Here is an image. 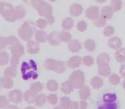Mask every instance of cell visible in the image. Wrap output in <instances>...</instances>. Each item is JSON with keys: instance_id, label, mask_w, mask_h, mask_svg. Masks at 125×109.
Wrapping results in <instances>:
<instances>
[{"instance_id": "1", "label": "cell", "mask_w": 125, "mask_h": 109, "mask_svg": "<svg viewBox=\"0 0 125 109\" xmlns=\"http://www.w3.org/2000/svg\"><path fill=\"white\" fill-rule=\"evenodd\" d=\"M31 5L41 16L44 17L49 24L54 23V17L53 15V8L51 4L45 1L33 0V1H31Z\"/></svg>"}, {"instance_id": "2", "label": "cell", "mask_w": 125, "mask_h": 109, "mask_svg": "<svg viewBox=\"0 0 125 109\" xmlns=\"http://www.w3.org/2000/svg\"><path fill=\"white\" fill-rule=\"evenodd\" d=\"M0 15L9 22H15L16 21L15 15V8L12 4L6 2L0 3Z\"/></svg>"}, {"instance_id": "3", "label": "cell", "mask_w": 125, "mask_h": 109, "mask_svg": "<svg viewBox=\"0 0 125 109\" xmlns=\"http://www.w3.org/2000/svg\"><path fill=\"white\" fill-rule=\"evenodd\" d=\"M34 32L35 29L34 27H33V24L30 22H26L19 28L18 35L22 40L28 42L33 37Z\"/></svg>"}, {"instance_id": "4", "label": "cell", "mask_w": 125, "mask_h": 109, "mask_svg": "<svg viewBox=\"0 0 125 109\" xmlns=\"http://www.w3.org/2000/svg\"><path fill=\"white\" fill-rule=\"evenodd\" d=\"M44 67L47 70L54 71L57 73H63L66 69V62L54 59H48L44 62Z\"/></svg>"}, {"instance_id": "5", "label": "cell", "mask_w": 125, "mask_h": 109, "mask_svg": "<svg viewBox=\"0 0 125 109\" xmlns=\"http://www.w3.org/2000/svg\"><path fill=\"white\" fill-rule=\"evenodd\" d=\"M69 81L72 83L75 89H80L82 87H83L84 83H85V77H84L83 72H82L81 70H76L69 77Z\"/></svg>"}, {"instance_id": "6", "label": "cell", "mask_w": 125, "mask_h": 109, "mask_svg": "<svg viewBox=\"0 0 125 109\" xmlns=\"http://www.w3.org/2000/svg\"><path fill=\"white\" fill-rule=\"evenodd\" d=\"M8 98L12 103H20L23 101V93L20 89H13L10 91Z\"/></svg>"}, {"instance_id": "7", "label": "cell", "mask_w": 125, "mask_h": 109, "mask_svg": "<svg viewBox=\"0 0 125 109\" xmlns=\"http://www.w3.org/2000/svg\"><path fill=\"white\" fill-rule=\"evenodd\" d=\"M40 47L39 44L37 43L36 41L33 40H30L26 44V51L29 54H37L39 52Z\"/></svg>"}, {"instance_id": "8", "label": "cell", "mask_w": 125, "mask_h": 109, "mask_svg": "<svg viewBox=\"0 0 125 109\" xmlns=\"http://www.w3.org/2000/svg\"><path fill=\"white\" fill-rule=\"evenodd\" d=\"M85 15L90 20H95L99 16V8L96 6H91L86 10Z\"/></svg>"}, {"instance_id": "9", "label": "cell", "mask_w": 125, "mask_h": 109, "mask_svg": "<svg viewBox=\"0 0 125 109\" xmlns=\"http://www.w3.org/2000/svg\"><path fill=\"white\" fill-rule=\"evenodd\" d=\"M81 64H82V58L78 55L72 56L67 61V66L70 68H73V69L79 67L81 66Z\"/></svg>"}, {"instance_id": "10", "label": "cell", "mask_w": 125, "mask_h": 109, "mask_svg": "<svg viewBox=\"0 0 125 109\" xmlns=\"http://www.w3.org/2000/svg\"><path fill=\"white\" fill-rule=\"evenodd\" d=\"M48 41L50 44L53 46H57L61 44L60 39V33L58 32H52L50 35H48Z\"/></svg>"}, {"instance_id": "11", "label": "cell", "mask_w": 125, "mask_h": 109, "mask_svg": "<svg viewBox=\"0 0 125 109\" xmlns=\"http://www.w3.org/2000/svg\"><path fill=\"white\" fill-rule=\"evenodd\" d=\"M10 52H11L12 55H15L21 57V55H23L25 53V49H24L23 45L21 44H17L14 45V46L10 47Z\"/></svg>"}, {"instance_id": "12", "label": "cell", "mask_w": 125, "mask_h": 109, "mask_svg": "<svg viewBox=\"0 0 125 109\" xmlns=\"http://www.w3.org/2000/svg\"><path fill=\"white\" fill-rule=\"evenodd\" d=\"M108 46L112 50H119L122 46V40L118 37H112L108 40Z\"/></svg>"}, {"instance_id": "13", "label": "cell", "mask_w": 125, "mask_h": 109, "mask_svg": "<svg viewBox=\"0 0 125 109\" xmlns=\"http://www.w3.org/2000/svg\"><path fill=\"white\" fill-rule=\"evenodd\" d=\"M68 50L71 52H78L79 50L82 49V44L77 39H72L71 41L68 43V46H67Z\"/></svg>"}, {"instance_id": "14", "label": "cell", "mask_w": 125, "mask_h": 109, "mask_svg": "<svg viewBox=\"0 0 125 109\" xmlns=\"http://www.w3.org/2000/svg\"><path fill=\"white\" fill-rule=\"evenodd\" d=\"M35 39L37 43H45L48 41V34L43 30H38L35 33Z\"/></svg>"}, {"instance_id": "15", "label": "cell", "mask_w": 125, "mask_h": 109, "mask_svg": "<svg viewBox=\"0 0 125 109\" xmlns=\"http://www.w3.org/2000/svg\"><path fill=\"white\" fill-rule=\"evenodd\" d=\"M69 11H70V15H73V16H78V15H80L82 14L83 7L79 3H75L71 5Z\"/></svg>"}, {"instance_id": "16", "label": "cell", "mask_w": 125, "mask_h": 109, "mask_svg": "<svg viewBox=\"0 0 125 109\" xmlns=\"http://www.w3.org/2000/svg\"><path fill=\"white\" fill-rule=\"evenodd\" d=\"M98 74L102 77H106L110 75L111 73V67L108 64H103L98 66Z\"/></svg>"}, {"instance_id": "17", "label": "cell", "mask_w": 125, "mask_h": 109, "mask_svg": "<svg viewBox=\"0 0 125 109\" xmlns=\"http://www.w3.org/2000/svg\"><path fill=\"white\" fill-rule=\"evenodd\" d=\"M37 98V94L31 90H26L23 94V100L27 103H34Z\"/></svg>"}, {"instance_id": "18", "label": "cell", "mask_w": 125, "mask_h": 109, "mask_svg": "<svg viewBox=\"0 0 125 109\" xmlns=\"http://www.w3.org/2000/svg\"><path fill=\"white\" fill-rule=\"evenodd\" d=\"M0 86L4 88V89H11L14 86V82L12 80V78L3 76L2 78H0Z\"/></svg>"}, {"instance_id": "19", "label": "cell", "mask_w": 125, "mask_h": 109, "mask_svg": "<svg viewBox=\"0 0 125 109\" xmlns=\"http://www.w3.org/2000/svg\"><path fill=\"white\" fill-rule=\"evenodd\" d=\"M100 16H102L105 20L111 19L113 15V10L110 6H105L101 9V12H100Z\"/></svg>"}, {"instance_id": "20", "label": "cell", "mask_w": 125, "mask_h": 109, "mask_svg": "<svg viewBox=\"0 0 125 109\" xmlns=\"http://www.w3.org/2000/svg\"><path fill=\"white\" fill-rule=\"evenodd\" d=\"M110 62V56L106 53H101L98 55L97 59H96V63L98 66L103 64H108Z\"/></svg>"}, {"instance_id": "21", "label": "cell", "mask_w": 125, "mask_h": 109, "mask_svg": "<svg viewBox=\"0 0 125 109\" xmlns=\"http://www.w3.org/2000/svg\"><path fill=\"white\" fill-rule=\"evenodd\" d=\"M73 89H74V87H73V85L72 84V83L69 80H66L64 83H62V84L61 86V91L66 95L70 94L73 90Z\"/></svg>"}, {"instance_id": "22", "label": "cell", "mask_w": 125, "mask_h": 109, "mask_svg": "<svg viewBox=\"0 0 125 109\" xmlns=\"http://www.w3.org/2000/svg\"><path fill=\"white\" fill-rule=\"evenodd\" d=\"M26 9L24 8L21 5H18L17 7L15 8V15L16 20H21V19H23L26 15Z\"/></svg>"}, {"instance_id": "23", "label": "cell", "mask_w": 125, "mask_h": 109, "mask_svg": "<svg viewBox=\"0 0 125 109\" xmlns=\"http://www.w3.org/2000/svg\"><path fill=\"white\" fill-rule=\"evenodd\" d=\"M79 96L82 101H86L90 96V89L89 86H83L79 90Z\"/></svg>"}, {"instance_id": "24", "label": "cell", "mask_w": 125, "mask_h": 109, "mask_svg": "<svg viewBox=\"0 0 125 109\" xmlns=\"http://www.w3.org/2000/svg\"><path fill=\"white\" fill-rule=\"evenodd\" d=\"M115 59L117 62L123 63L125 62V49L120 48L115 53Z\"/></svg>"}, {"instance_id": "25", "label": "cell", "mask_w": 125, "mask_h": 109, "mask_svg": "<svg viewBox=\"0 0 125 109\" xmlns=\"http://www.w3.org/2000/svg\"><path fill=\"white\" fill-rule=\"evenodd\" d=\"M4 76L7 77V78H15L17 75V70L15 67L14 66H8L7 68H5L4 70Z\"/></svg>"}, {"instance_id": "26", "label": "cell", "mask_w": 125, "mask_h": 109, "mask_svg": "<svg viewBox=\"0 0 125 109\" xmlns=\"http://www.w3.org/2000/svg\"><path fill=\"white\" fill-rule=\"evenodd\" d=\"M72 101L67 96H63L60 101V108L61 109H70L71 108Z\"/></svg>"}, {"instance_id": "27", "label": "cell", "mask_w": 125, "mask_h": 109, "mask_svg": "<svg viewBox=\"0 0 125 109\" xmlns=\"http://www.w3.org/2000/svg\"><path fill=\"white\" fill-rule=\"evenodd\" d=\"M62 27L65 31H69L73 27V20L71 17H66L62 21Z\"/></svg>"}, {"instance_id": "28", "label": "cell", "mask_w": 125, "mask_h": 109, "mask_svg": "<svg viewBox=\"0 0 125 109\" xmlns=\"http://www.w3.org/2000/svg\"><path fill=\"white\" fill-rule=\"evenodd\" d=\"M90 84L94 89H99V88H100L102 85H103V79H102L100 77L95 76L91 79Z\"/></svg>"}, {"instance_id": "29", "label": "cell", "mask_w": 125, "mask_h": 109, "mask_svg": "<svg viewBox=\"0 0 125 109\" xmlns=\"http://www.w3.org/2000/svg\"><path fill=\"white\" fill-rule=\"evenodd\" d=\"M43 84H41L40 82H36V83H32L30 85V90L34 92L35 94H38V93H40L43 90Z\"/></svg>"}, {"instance_id": "30", "label": "cell", "mask_w": 125, "mask_h": 109, "mask_svg": "<svg viewBox=\"0 0 125 109\" xmlns=\"http://www.w3.org/2000/svg\"><path fill=\"white\" fill-rule=\"evenodd\" d=\"M47 101V96L44 94H39L37 96L36 101H35V105L37 107H43Z\"/></svg>"}, {"instance_id": "31", "label": "cell", "mask_w": 125, "mask_h": 109, "mask_svg": "<svg viewBox=\"0 0 125 109\" xmlns=\"http://www.w3.org/2000/svg\"><path fill=\"white\" fill-rule=\"evenodd\" d=\"M95 42L93 39H87L84 41V47L85 49L89 52H93L94 50H95Z\"/></svg>"}, {"instance_id": "32", "label": "cell", "mask_w": 125, "mask_h": 109, "mask_svg": "<svg viewBox=\"0 0 125 109\" xmlns=\"http://www.w3.org/2000/svg\"><path fill=\"white\" fill-rule=\"evenodd\" d=\"M9 61H10L9 54L4 50H1L0 51V66H4L8 64Z\"/></svg>"}, {"instance_id": "33", "label": "cell", "mask_w": 125, "mask_h": 109, "mask_svg": "<svg viewBox=\"0 0 125 109\" xmlns=\"http://www.w3.org/2000/svg\"><path fill=\"white\" fill-rule=\"evenodd\" d=\"M60 39L61 42H64V43H69L72 40V35L69 32L63 31L60 33Z\"/></svg>"}, {"instance_id": "34", "label": "cell", "mask_w": 125, "mask_h": 109, "mask_svg": "<svg viewBox=\"0 0 125 109\" xmlns=\"http://www.w3.org/2000/svg\"><path fill=\"white\" fill-rule=\"evenodd\" d=\"M117 100V95L113 93H106L103 96V101L105 103H110V102H115Z\"/></svg>"}, {"instance_id": "35", "label": "cell", "mask_w": 125, "mask_h": 109, "mask_svg": "<svg viewBox=\"0 0 125 109\" xmlns=\"http://www.w3.org/2000/svg\"><path fill=\"white\" fill-rule=\"evenodd\" d=\"M46 88L50 91H56L59 88V84L55 80L50 79L46 83Z\"/></svg>"}, {"instance_id": "36", "label": "cell", "mask_w": 125, "mask_h": 109, "mask_svg": "<svg viewBox=\"0 0 125 109\" xmlns=\"http://www.w3.org/2000/svg\"><path fill=\"white\" fill-rule=\"evenodd\" d=\"M122 1H119V0H113V1L111 2V8L112 9L113 11H118L122 8Z\"/></svg>"}, {"instance_id": "37", "label": "cell", "mask_w": 125, "mask_h": 109, "mask_svg": "<svg viewBox=\"0 0 125 109\" xmlns=\"http://www.w3.org/2000/svg\"><path fill=\"white\" fill-rule=\"evenodd\" d=\"M6 41H7V45H10V46H14V45L17 44H20L19 39L16 37L13 36V35H10L8 38H6Z\"/></svg>"}, {"instance_id": "38", "label": "cell", "mask_w": 125, "mask_h": 109, "mask_svg": "<svg viewBox=\"0 0 125 109\" xmlns=\"http://www.w3.org/2000/svg\"><path fill=\"white\" fill-rule=\"evenodd\" d=\"M82 63L86 66H90L94 63V59H93V57H91V56L85 55V56H83V58L82 59Z\"/></svg>"}, {"instance_id": "39", "label": "cell", "mask_w": 125, "mask_h": 109, "mask_svg": "<svg viewBox=\"0 0 125 109\" xmlns=\"http://www.w3.org/2000/svg\"><path fill=\"white\" fill-rule=\"evenodd\" d=\"M94 26L97 27H104V26H105V24H106V20L100 15V16H98L97 18L94 20Z\"/></svg>"}, {"instance_id": "40", "label": "cell", "mask_w": 125, "mask_h": 109, "mask_svg": "<svg viewBox=\"0 0 125 109\" xmlns=\"http://www.w3.org/2000/svg\"><path fill=\"white\" fill-rule=\"evenodd\" d=\"M109 82L112 85H117V84H118L120 83V77L117 74H116V73L112 74L109 77Z\"/></svg>"}, {"instance_id": "41", "label": "cell", "mask_w": 125, "mask_h": 109, "mask_svg": "<svg viewBox=\"0 0 125 109\" xmlns=\"http://www.w3.org/2000/svg\"><path fill=\"white\" fill-rule=\"evenodd\" d=\"M98 109H117V105L115 102L104 103V104L100 105Z\"/></svg>"}, {"instance_id": "42", "label": "cell", "mask_w": 125, "mask_h": 109, "mask_svg": "<svg viewBox=\"0 0 125 109\" xmlns=\"http://www.w3.org/2000/svg\"><path fill=\"white\" fill-rule=\"evenodd\" d=\"M47 101L51 105H56L58 102V96L55 94H50L47 96Z\"/></svg>"}, {"instance_id": "43", "label": "cell", "mask_w": 125, "mask_h": 109, "mask_svg": "<svg viewBox=\"0 0 125 109\" xmlns=\"http://www.w3.org/2000/svg\"><path fill=\"white\" fill-rule=\"evenodd\" d=\"M114 33H115V29L112 26H106V27L104 28V35L105 37L112 36V35L114 34Z\"/></svg>"}, {"instance_id": "44", "label": "cell", "mask_w": 125, "mask_h": 109, "mask_svg": "<svg viewBox=\"0 0 125 109\" xmlns=\"http://www.w3.org/2000/svg\"><path fill=\"white\" fill-rule=\"evenodd\" d=\"M47 25H48V22H47V21L43 18H39L36 22V26L38 28H40L41 30H43V28L46 27Z\"/></svg>"}, {"instance_id": "45", "label": "cell", "mask_w": 125, "mask_h": 109, "mask_svg": "<svg viewBox=\"0 0 125 109\" xmlns=\"http://www.w3.org/2000/svg\"><path fill=\"white\" fill-rule=\"evenodd\" d=\"M9 106V101L5 96H0V108H7Z\"/></svg>"}, {"instance_id": "46", "label": "cell", "mask_w": 125, "mask_h": 109, "mask_svg": "<svg viewBox=\"0 0 125 109\" xmlns=\"http://www.w3.org/2000/svg\"><path fill=\"white\" fill-rule=\"evenodd\" d=\"M88 27V25L86 23V22L84 21H80V22H77V28L79 32H84Z\"/></svg>"}, {"instance_id": "47", "label": "cell", "mask_w": 125, "mask_h": 109, "mask_svg": "<svg viewBox=\"0 0 125 109\" xmlns=\"http://www.w3.org/2000/svg\"><path fill=\"white\" fill-rule=\"evenodd\" d=\"M20 58L21 57H18V56H15V55H12L11 59H10V65H11V66H14V67H15V66L18 65L19 61H20Z\"/></svg>"}, {"instance_id": "48", "label": "cell", "mask_w": 125, "mask_h": 109, "mask_svg": "<svg viewBox=\"0 0 125 109\" xmlns=\"http://www.w3.org/2000/svg\"><path fill=\"white\" fill-rule=\"evenodd\" d=\"M7 46V41L6 38L4 37H0V50H3Z\"/></svg>"}, {"instance_id": "49", "label": "cell", "mask_w": 125, "mask_h": 109, "mask_svg": "<svg viewBox=\"0 0 125 109\" xmlns=\"http://www.w3.org/2000/svg\"><path fill=\"white\" fill-rule=\"evenodd\" d=\"M79 107L80 109H87L88 108V103L86 101H81L79 102Z\"/></svg>"}, {"instance_id": "50", "label": "cell", "mask_w": 125, "mask_h": 109, "mask_svg": "<svg viewBox=\"0 0 125 109\" xmlns=\"http://www.w3.org/2000/svg\"><path fill=\"white\" fill-rule=\"evenodd\" d=\"M119 72H120V74L121 76L123 77V78L125 79V64L122 65V66L120 67V70H119Z\"/></svg>"}, {"instance_id": "51", "label": "cell", "mask_w": 125, "mask_h": 109, "mask_svg": "<svg viewBox=\"0 0 125 109\" xmlns=\"http://www.w3.org/2000/svg\"><path fill=\"white\" fill-rule=\"evenodd\" d=\"M70 109H79V105L77 101H73L71 104V108Z\"/></svg>"}, {"instance_id": "52", "label": "cell", "mask_w": 125, "mask_h": 109, "mask_svg": "<svg viewBox=\"0 0 125 109\" xmlns=\"http://www.w3.org/2000/svg\"><path fill=\"white\" fill-rule=\"evenodd\" d=\"M7 109H19V108L15 105H9Z\"/></svg>"}, {"instance_id": "53", "label": "cell", "mask_w": 125, "mask_h": 109, "mask_svg": "<svg viewBox=\"0 0 125 109\" xmlns=\"http://www.w3.org/2000/svg\"><path fill=\"white\" fill-rule=\"evenodd\" d=\"M25 109H36V108H33V107H31V106H30V107H26V108Z\"/></svg>"}, {"instance_id": "54", "label": "cell", "mask_w": 125, "mask_h": 109, "mask_svg": "<svg viewBox=\"0 0 125 109\" xmlns=\"http://www.w3.org/2000/svg\"><path fill=\"white\" fill-rule=\"evenodd\" d=\"M123 88L125 89V79L124 80V82H123Z\"/></svg>"}, {"instance_id": "55", "label": "cell", "mask_w": 125, "mask_h": 109, "mask_svg": "<svg viewBox=\"0 0 125 109\" xmlns=\"http://www.w3.org/2000/svg\"><path fill=\"white\" fill-rule=\"evenodd\" d=\"M53 109H61V108H60V107L59 106H56V107H54V108H53Z\"/></svg>"}, {"instance_id": "56", "label": "cell", "mask_w": 125, "mask_h": 109, "mask_svg": "<svg viewBox=\"0 0 125 109\" xmlns=\"http://www.w3.org/2000/svg\"><path fill=\"white\" fill-rule=\"evenodd\" d=\"M0 89H1V86H0Z\"/></svg>"}]
</instances>
